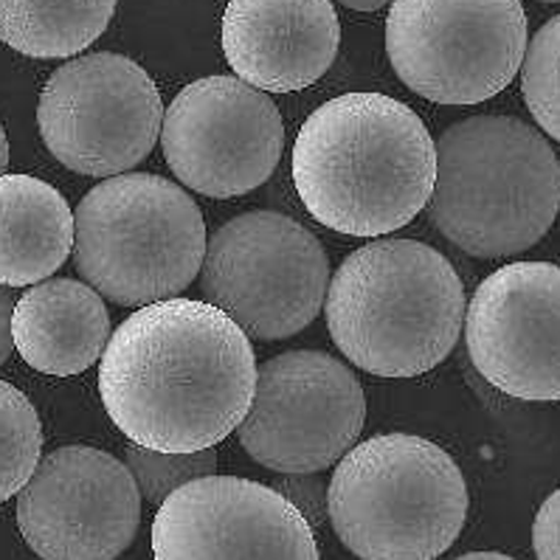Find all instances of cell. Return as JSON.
Listing matches in <instances>:
<instances>
[{
	"label": "cell",
	"mask_w": 560,
	"mask_h": 560,
	"mask_svg": "<svg viewBox=\"0 0 560 560\" xmlns=\"http://www.w3.org/2000/svg\"><path fill=\"white\" fill-rule=\"evenodd\" d=\"M257 386L250 338L195 299L144 304L102 352L100 395L116 429L141 448L195 454L243 422Z\"/></svg>",
	"instance_id": "cell-1"
},
{
	"label": "cell",
	"mask_w": 560,
	"mask_h": 560,
	"mask_svg": "<svg viewBox=\"0 0 560 560\" xmlns=\"http://www.w3.org/2000/svg\"><path fill=\"white\" fill-rule=\"evenodd\" d=\"M436 150L409 105L343 93L307 116L293 144V184L313 218L347 237H386L429 206Z\"/></svg>",
	"instance_id": "cell-2"
},
{
	"label": "cell",
	"mask_w": 560,
	"mask_h": 560,
	"mask_svg": "<svg viewBox=\"0 0 560 560\" xmlns=\"http://www.w3.org/2000/svg\"><path fill=\"white\" fill-rule=\"evenodd\" d=\"M454 265L417 240L352 250L327 284L324 313L338 350L377 377H415L454 352L465 322Z\"/></svg>",
	"instance_id": "cell-3"
},
{
	"label": "cell",
	"mask_w": 560,
	"mask_h": 560,
	"mask_svg": "<svg viewBox=\"0 0 560 560\" xmlns=\"http://www.w3.org/2000/svg\"><path fill=\"white\" fill-rule=\"evenodd\" d=\"M431 220L470 257L524 254L558 218L560 164L547 136L513 116H474L442 132Z\"/></svg>",
	"instance_id": "cell-4"
},
{
	"label": "cell",
	"mask_w": 560,
	"mask_h": 560,
	"mask_svg": "<svg viewBox=\"0 0 560 560\" xmlns=\"http://www.w3.org/2000/svg\"><path fill=\"white\" fill-rule=\"evenodd\" d=\"M327 515L361 560H434L459 538L468 488L454 456L415 434H377L338 459Z\"/></svg>",
	"instance_id": "cell-5"
},
{
	"label": "cell",
	"mask_w": 560,
	"mask_h": 560,
	"mask_svg": "<svg viewBox=\"0 0 560 560\" xmlns=\"http://www.w3.org/2000/svg\"><path fill=\"white\" fill-rule=\"evenodd\" d=\"M206 223L178 184L125 172L93 186L73 214V259L88 288L125 307L178 299L200 273Z\"/></svg>",
	"instance_id": "cell-6"
},
{
	"label": "cell",
	"mask_w": 560,
	"mask_h": 560,
	"mask_svg": "<svg viewBox=\"0 0 560 560\" xmlns=\"http://www.w3.org/2000/svg\"><path fill=\"white\" fill-rule=\"evenodd\" d=\"M330 259L313 231L279 211H248L206 240L200 291L248 338L282 341L322 313Z\"/></svg>",
	"instance_id": "cell-7"
},
{
	"label": "cell",
	"mask_w": 560,
	"mask_h": 560,
	"mask_svg": "<svg viewBox=\"0 0 560 560\" xmlns=\"http://www.w3.org/2000/svg\"><path fill=\"white\" fill-rule=\"evenodd\" d=\"M386 51L397 77L422 100L479 105L521 71L527 14L521 0H395Z\"/></svg>",
	"instance_id": "cell-8"
},
{
	"label": "cell",
	"mask_w": 560,
	"mask_h": 560,
	"mask_svg": "<svg viewBox=\"0 0 560 560\" xmlns=\"http://www.w3.org/2000/svg\"><path fill=\"white\" fill-rule=\"evenodd\" d=\"M164 102L150 73L113 51L73 57L51 73L37 127L54 159L91 178L136 170L161 136Z\"/></svg>",
	"instance_id": "cell-9"
},
{
	"label": "cell",
	"mask_w": 560,
	"mask_h": 560,
	"mask_svg": "<svg viewBox=\"0 0 560 560\" xmlns=\"http://www.w3.org/2000/svg\"><path fill=\"white\" fill-rule=\"evenodd\" d=\"M363 422L361 381L327 352L296 350L257 366L254 397L234 431L262 468L299 476L336 465Z\"/></svg>",
	"instance_id": "cell-10"
},
{
	"label": "cell",
	"mask_w": 560,
	"mask_h": 560,
	"mask_svg": "<svg viewBox=\"0 0 560 560\" xmlns=\"http://www.w3.org/2000/svg\"><path fill=\"white\" fill-rule=\"evenodd\" d=\"M161 147L186 189L214 200L240 198L279 166L284 125L268 93L231 77H206L172 100Z\"/></svg>",
	"instance_id": "cell-11"
},
{
	"label": "cell",
	"mask_w": 560,
	"mask_h": 560,
	"mask_svg": "<svg viewBox=\"0 0 560 560\" xmlns=\"http://www.w3.org/2000/svg\"><path fill=\"white\" fill-rule=\"evenodd\" d=\"M18 524L43 560H116L139 533L141 493L125 462L66 445L21 488Z\"/></svg>",
	"instance_id": "cell-12"
},
{
	"label": "cell",
	"mask_w": 560,
	"mask_h": 560,
	"mask_svg": "<svg viewBox=\"0 0 560 560\" xmlns=\"http://www.w3.org/2000/svg\"><path fill=\"white\" fill-rule=\"evenodd\" d=\"M155 560H318L313 527L277 488L203 476L159 504Z\"/></svg>",
	"instance_id": "cell-13"
},
{
	"label": "cell",
	"mask_w": 560,
	"mask_h": 560,
	"mask_svg": "<svg viewBox=\"0 0 560 560\" xmlns=\"http://www.w3.org/2000/svg\"><path fill=\"white\" fill-rule=\"evenodd\" d=\"M468 355L490 386L518 400L560 397V268L513 262L465 304Z\"/></svg>",
	"instance_id": "cell-14"
},
{
	"label": "cell",
	"mask_w": 560,
	"mask_h": 560,
	"mask_svg": "<svg viewBox=\"0 0 560 560\" xmlns=\"http://www.w3.org/2000/svg\"><path fill=\"white\" fill-rule=\"evenodd\" d=\"M338 43L330 0H231L223 14L225 60L262 93L311 88L336 62Z\"/></svg>",
	"instance_id": "cell-15"
},
{
	"label": "cell",
	"mask_w": 560,
	"mask_h": 560,
	"mask_svg": "<svg viewBox=\"0 0 560 560\" xmlns=\"http://www.w3.org/2000/svg\"><path fill=\"white\" fill-rule=\"evenodd\" d=\"M12 347L32 370L54 377L82 375L100 361L110 338L102 296L85 282H37L14 302Z\"/></svg>",
	"instance_id": "cell-16"
},
{
	"label": "cell",
	"mask_w": 560,
	"mask_h": 560,
	"mask_svg": "<svg viewBox=\"0 0 560 560\" xmlns=\"http://www.w3.org/2000/svg\"><path fill=\"white\" fill-rule=\"evenodd\" d=\"M73 248V211L51 184L0 175V288L46 282Z\"/></svg>",
	"instance_id": "cell-17"
},
{
	"label": "cell",
	"mask_w": 560,
	"mask_h": 560,
	"mask_svg": "<svg viewBox=\"0 0 560 560\" xmlns=\"http://www.w3.org/2000/svg\"><path fill=\"white\" fill-rule=\"evenodd\" d=\"M119 0H0V40L34 60H66L110 26Z\"/></svg>",
	"instance_id": "cell-18"
},
{
	"label": "cell",
	"mask_w": 560,
	"mask_h": 560,
	"mask_svg": "<svg viewBox=\"0 0 560 560\" xmlns=\"http://www.w3.org/2000/svg\"><path fill=\"white\" fill-rule=\"evenodd\" d=\"M43 451L40 417L21 389L0 381V501L21 493Z\"/></svg>",
	"instance_id": "cell-19"
},
{
	"label": "cell",
	"mask_w": 560,
	"mask_h": 560,
	"mask_svg": "<svg viewBox=\"0 0 560 560\" xmlns=\"http://www.w3.org/2000/svg\"><path fill=\"white\" fill-rule=\"evenodd\" d=\"M560 18H552L547 26H540L538 34L529 40L527 51H524V77H521V91L527 100L529 113L540 125V130L547 132L549 139H560Z\"/></svg>",
	"instance_id": "cell-20"
},
{
	"label": "cell",
	"mask_w": 560,
	"mask_h": 560,
	"mask_svg": "<svg viewBox=\"0 0 560 560\" xmlns=\"http://www.w3.org/2000/svg\"><path fill=\"white\" fill-rule=\"evenodd\" d=\"M125 465L139 493L159 508L166 495L189 485V481L218 474V454H214V448L195 451V454H161V451L141 448V445L130 442Z\"/></svg>",
	"instance_id": "cell-21"
},
{
	"label": "cell",
	"mask_w": 560,
	"mask_h": 560,
	"mask_svg": "<svg viewBox=\"0 0 560 560\" xmlns=\"http://www.w3.org/2000/svg\"><path fill=\"white\" fill-rule=\"evenodd\" d=\"M279 493L284 499L291 501L293 508L307 518V524L313 527V521L324 518L327 513V495H324V485L322 481L313 479L311 474H299V476H288V479L279 485Z\"/></svg>",
	"instance_id": "cell-22"
},
{
	"label": "cell",
	"mask_w": 560,
	"mask_h": 560,
	"mask_svg": "<svg viewBox=\"0 0 560 560\" xmlns=\"http://www.w3.org/2000/svg\"><path fill=\"white\" fill-rule=\"evenodd\" d=\"M560 493L555 490L544 504L533 524V547L538 560H560Z\"/></svg>",
	"instance_id": "cell-23"
},
{
	"label": "cell",
	"mask_w": 560,
	"mask_h": 560,
	"mask_svg": "<svg viewBox=\"0 0 560 560\" xmlns=\"http://www.w3.org/2000/svg\"><path fill=\"white\" fill-rule=\"evenodd\" d=\"M14 293L12 288H0V366L9 361L12 355V330H9V324H12V311H14Z\"/></svg>",
	"instance_id": "cell-24"
},
{
	"label": "cell",
	"mask_w": 560,
	"mask_h": 560,
	"mask_svg": "<svg viewBox=\"0 0 560 560\" xmlns=\"http://www.w3.org/2000/svg\"><path fill=\"white\" fill-rule=\"evenodd\" d=\"M341 7L352 9V12H377V9H383L389 0H338Z\"/></svg>",
	"instance_id": "cell-25"
},
{
	"label": "cell",
	"mask_w": 560,
	"mask_h": 560,
	"mask_svg": "<svg viewBox=\"0 0 560 560\" xmlns=\"http://www.w3.org/2000/svg\"><path fill=\"white\" fill-rule=\"evenodd\" d=\"M456 560H515L510 555H501V552H470V555H462Z\"/></svg>",
	"instance_id": "cell-26"
},
{
	"label": "cell",
	"mask_w": 560,
	"mask_h": 560,
	"mask_svg": "<svg viewBox=\"0 0 560 560\" xmlns=\"http://www.w3.org/2000/svg\"><path fill=\"white\" fill-rule=\"evenodd\" d=\"M7 166H9V139H7V130L0 127V175H3Z\"/></svg>",
	"instance_id": "cell-27"
},
{
	"label": "cell",
	"mask_w": 560,
	"mask_h": 560,
	"mask_svg": "<svg viewBox=\"0 0 560 560\" xmlns=\"http://www.w3.org/2000/svg\"><path fill=\"white\" fill-rule=\"evenodd\" d=\"M540 3H558V0H540Z\"/></svg>",
	"instance_id": "cell-28"
}]
</instances>
